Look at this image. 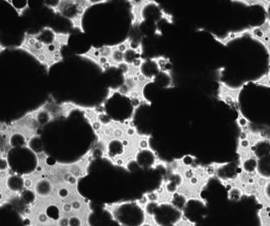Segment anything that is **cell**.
I'll list each match as a JSON object with an SVG mask.
<instances>
[{
    "mask_svg": "<svg viewBox=\"0 0 270 226\" xmlns=\"http://www.w3.org/2000/svg\"><path fill=\"white\" fill-rule=\"evenodd\" d=\"M236 2H241L247 6H260L264 8V9L268 14L270 7V1L266 0H239L235 1Z\"/></svg>",
    "mask_w": 270,
    "mask_h": 226,
    "instance_id": "cell-12",
    "label": "cell"
},
{
    "mask_svg": "<svg viewBox=\"0 0 270 226\" xmlns=\"http://www.w3.org/2000/svg\"><path fill=\"white\" fill-rule=\"evenodd\" d=\"M49 208L51 210H49L47 209V215L48 216L52 219H58V214H59L58 208L54 206H50L49 207Z\"/></svg>",
    "mask_w": 270,
    "mask_h": 226,
    "instance_id": "cell-14",
    "label": "cell"
},
{
    "mask_svg": "<svg viewBox=\"0 0 270 226\" xmlns=\"http://www.w3.org/2000/svg\"><path fill=\"white\" fill-rule=\"evenodd\" d=\"M0 226H27V224L15 207L6 203L1 207Z\"/></svg>",
    "mask_w": 270,
    "mask_h": 226,
    "instance_id": "cell-8",
    "label": "cell"
},
{
    "mask_svg": "<svg viewBox=\"0 0 270 226\" xmlns=\"http://www.w3.org/2000/svg\"><path fill=\"white\" fill-rule=\"evenodd\" d=\"M108 2L107 0H59L55 4H44L54 14L69 20L73 29L85 33L83 21L86 11L93 6Z\"/></svg>",
    "mask_w": 270,
    "mask_h": 226,
    "instance_id": "cell-3",
    "label": "cell"
},
{
    "mask_svg": "<svg viewBox=\"0 0 270 226\" xmlns=\"http://www.w3.org/2000/svg\"><path fill=\"white\" fill-rule=\"evenodd\" d=\"M35 190L36 194L41 197H47L52 192V183L48 179H40L36 184Z\"/></svg>",
    "mask_w": 270,
    "mask_h": 226,
    "instance_id": "cell-11",
    "label": "cell"
},
{
    "mask_svg": "<svg viewBox=\"0 0 270 226\" xmlns=\"http://www.w3.org/2000/svg\"><path fill=\"white\" fill-rule=\"evenodd\" d=\"M7 47L6 46H4V45H2V44H1V45H0V51H1V53H2L3 51H5L6 50L7 48Z\"/></svg>",
    "mask_w": 270,
    "mask_h": 226,
    "instance_id": "cell-18",
    "label": "cell"
},
{
    "mask_svg": "<svg viewBox=\"0 0 270 226\" xmlns=\"http://www.w3.org/2000/svg\"><path fill=\"white\" fill-rule=\"evenodd\" d=\"M112 204L115 205L112 212L114 220L119 226H141L148 220L141 199L121 200Z\"/></svg>",
    "mask_w": 270,
    "mask_h": 226,
    "instance_id": "cell-4",
    "label": "cell"
},
{
    "mask_svg": "<svg viewBox=\"0 0 270 226\" xmlns=\"http://www.w3.org/2000/svg\"><path fill=\"white\" fill-rule=\"evenodd\" d=\"M80 58L87 60L92 63H95L100 69L102 72H104L112 68V64L107 58L100 56L95 49V47L91 45L88 50L82 53L76 54Z\"/></svg>",
    "mask_w": 270,
    "mask_h": 226,
    "instance_id": "cell-9",
    "label": "cell"
},
{
    "mask_svg": "<svg viewBox=\"0 0 270 226\" xmlns=\"http://www.w3.org/2000/svg\"><path fill=\"white\" fill-rule=\"evenodd\" d=\"M81 219L79 217L73 216L69 219V226H81Z\"/></svg>",
    "mask_w": 270,
    "mask_h": 226,
    "instance_id": "cell-15",
    "label": "cell"
},
{
    "mask_svg": "<svg viewBox=\"0 0 270 226\" xmlns=\"http://www.w3.org/2000/svg\"><path fill=\"white\" fill-rule=\"evenodd\" d=\"M258 161L254 157L246 158L242 164V167L245 172L253 173L257 169Z\"/></svg>",
    "mask_w": 270,
    "mask_h": 226,
    "instance_id": "cell-13",
    "label": "cell"
},
{
    "mask_svg": "<svg viewBox=\"0 0 270 226\" xmlns=\"http://www.w3.org/2000/svg\"><path fill=\"white\" fill-rule=\"evenodd\" d=\"M89 208L91 211L88 217L89 226H110L111 223L115 221L112 212L106 208L105 205H94L89 203Z\"/></svg>",
    "mask_w": 270,
    "mask_h": 226,
    "instance_id": "cell-6",
    "label": "cell"
},
{
    "mask_svg": "<svg viewBox=\"0 0 270 226\" xmlns=\"http://www.w3.org/2000/svg\"><path fill=\"white\" fill-rule=\"evenodd\" d=\"M141 226H154V224H153V223L151 222V221H150V220H148V219L146 221L145 223H144L143 224L141 225Z\"/></svg>",
    "mask_w": 270,
    "mask_h": 226,
    "instance_id": "cell-17",
    "label": "cell"
},
{
    "mask_svg": "<svg viewBox=\"0 0 270 226\" xmlns=\"http://www.w3.org/2000/svg\"><path fill=\"white\" fill-rule=\"evenodd\" d=\"M250 141L249 139H243L239 141V147L242 149H247L250 146Z\"/></svg>",
    "mask_w": 270,
    "mask_h": 226,
    "instance_id": "cell-16",
    "label": "cell"
},
{
    "mask_svg": "<svg viewBox=\"0 0 270 226\" xmlns=\"http://www.w3.org/2000/svg\"><path fill=\"white\" fill-rule=\"evenodd\" d=\"M8 48L13 50L23 51L30 54L45 68L48 74L53 66L61 62L62 58L61 51L55 50L52 45L41 40L37 32H25L19 45Z\"/></svg>",
    "mask_w": 270,
    "mask_h": 226,
    "instance_id": "cell-2",
    "label": "cell"
},
{
    "mask_svg": "<svg viewBox=\"0 0 270 226\" xmlns=\"http://www.w3.org/2000/svg\"><path fill=\"white\" fill-rule=\"evenodd\" d=\"M89 124L101 156L115 167L129 170L139 152L150 145L151 136L141 132L133 121H121L101 114Z\"/></svg>",
    "mask_w": 270,
    "mask_h": 226,
    "instance_id": "cell-1",
    "label": "cell"
},
{
    "mask_svg": "<svg viewBox=\"0 0 270 226\" xmlns=\"http://www.w3.org/2000/svg\"><path fill=\"white\" fill-rule=\"evenodd\" d=\"M7 189L13 192H19L25 188V181L23 176L15 174L7 177L6 181Z\"/></svg>",
    "mask_w": 270,
    "mask_h": 226,
    "instance_id": "cell-10",
    "label": "cell"
},
{
    "mask_svg": "<svg viewBox=\"0 0 270 226\" xmlns=\"http://www.w3.org/2000/svg\"><path fill=\"white\" fill-rule=\"evenodd\" d=\"M218 89L217 96L218 100L223 101L232 109L236 110L239 109L238 98L239 94L247 83H244L243 85L237 88L230 86L225 82L218 80Z\"/></svg>",
    "mask_w": 270,
    "mask_h": 226,
    "instance_id": "cell-7",
    "label": "cell"
},
{
    "mask_svg": "<svg viewBox=\"0 0 270 226\" xmlns=\"http://www.w3.org/2000/svg\"><path fill=\"white\" fill-rule=\"evenodd\" d=\"M233 40L249 36L253 40L262 44L267 50L268 55V67L270 70V18L268 15L261 25L250 27L241 31L233 32Z\"/></svg>",
    "mask_w": 270,
    "mask_h": 226,
    "instance_id": "cell-5",
    "label": "cell"
}]
</instances>
